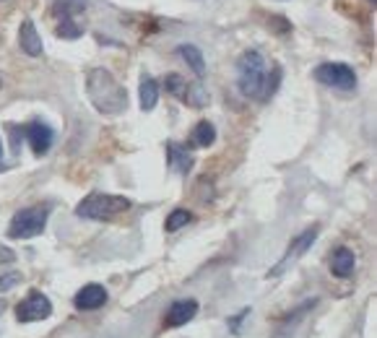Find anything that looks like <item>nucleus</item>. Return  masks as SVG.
<instances>
[{"instance_id": "nucleus-1", "label": "nucleus", "mask_w": 377, "mask_h": 338, "mask_svg": "<svg viewBox=\"0 0 377 338\" xmlns=\"http://www.w3.org/2000/svg\"><path fill=\"white\" fill-rule=\"evenodd\" d=\"M86 97L101 115H120L128 107V92L107 68H92L86 76Z\"/></svg>"}, {"instance_id": "nucleus-2", "label": "nucleus", "mask_w": 377, "mask_h": 338, "mask_svg": "<svg viewBox=\"0 0 377 338\" xmlns=\"http://www.w3.org/2000/svg\"><path fill=\"white\" fill-rule=\"evenodd\" d=\"M237 86L239 92H242V97H248V99H268L273 94L276 83H271L266 57L260 55L258 50H248V52L239 55Z\"/></svg>"}, {"instance_id": "nucleus-3", "label": "nucleus", "mask_w": 377, "mask_h": 338, "mask_svg": "<svg viewBox=\"0 0 377 338\" xmlns=\"http://www.w3.org/2000/svg\"><path fill=\"white\" fill-rule=\"evenodd\" d=\"M130 211V201L125 195H112V192H92L76 206V216L89 221H112L120 213Z\"/></svg>"}, {"instance_id": "nucleus-4", "label": "nucleus", "mask_w": 377, "mask_h": 338, "mask_svg": "<svg viewBox=\"0 0 377 338\" xmlns=\"http://www.w3.org/2000/svg\"><path fill=\"white\" fill-rule=\"evenodd\" d=\"M50 219V206H29L13 213L8 224V237L10 239H31L42 234Z\"/></svg>"}, {"instance_id": "nucleus-5", "label": "nucleus", "mask_w": 377, "mask_h": 338, "mask_svg": "<svg viewBox=\"0 0 377 338\" xmlns=\"http://www.w3.org/2000/svg\"><path fill=\"white\" fill-rule=\"evenodd\" d=\"M315 81L341 92H354L357 89V73L346 63H322L315 68Z\"/></svg>"}, {"instance_id": "nucleus-6", "label": "nucleus", "mask_w": 377, "mask_h": 338, "mask_svg": "<svg viewBox=\"0 0 377 338\" xmlns=\"http://www.w3.org/2000/svg\"><path fill=\"white\" fill-rule=\"evenodd\" d=\"M52 315V302L47 300L42 292H29L27 300L19 302L16 307V320L19 323H39Z\"/></svg>"}, {"instance_id": "nucleus-7", "label": "nucleus", "mask_w": 377, "mask_h": 338, "mask_svg": "<svg viewBox=\"0 0 377 338\" xmlns=\"http://www.w3.org/2000/svg\"><path fill=\"white\" fill-rule=\"evenodd\" d=\"M315 237H318V227H313V229H307V232H302V234H299V237H297L294 242L289 245L286 255L281 258V260H278L276 268H273V271H268V279H271V276H281V274H284L286 268H289V263H294L297 258L304 255V253L310 250V245L315 242Z\"/></svg>"}, {"instance_id": "nucleus-8", "label": "nucleus", "mask_w": 377, "mask_h": 338, "mask_svg": "<svg viewBox=\"0 0 377 338\" xmlns=\"http://www.w3.org/2000/svg\"><path fill=\"white\" fill-rule=\"evenodd\" d=\"M24 133H27V141L29 146H31V151L37 156H45L50 148H52V141H55V130L50 128L47 122H42V120H34V122H29L27 128H24Z\"/></svg>"}, {"instance_id": "nucleus-9", "label": "nucleus", "mask_w": 377, "mask_h": 338, "mask_svg": "<svg viewBox=\"0 0 377 338\" xmlns=\"http://www.w3.org/2000/svg\"><path fill=\"white\" fill-rule=\"evenodd\" d=\"M104 302H107V289L101 286V283H86L83 289H78V294L73 297V304L78 310H99L104 307Z\"/></svg>"}, {"instance_id": "nucleus-10", "label": "nucleus", "mask_w": 377, "mask_h": 338, "mask_svg": "<svg viewBox=\"0 0 377 338\" xmlns=\"http://www.w3.org/2000/svg\"><path fill=\"white\" fill-rule=\"evenodd\" d=\"M198 315V302L195 300H177L164 315V328H180L185 323Z\"/></svg>"}, {"instance_id": "nucleus-11", "label": "nucleus", "mask_w": 377, "mask_h": 338, "mask_svg": "<svg viewBox=\"0 0 377 338\" xmlns=\"http://www.w3.org/2000/svg\"><path fill=\"white\" fill-rule=\"evenodd\" d=\"M19 45L21 50L27 52L29 57H39L45 52V45H42V37H39L37 27L31 24V21H21V29H19Z\"/></svg>"}, {"instance_id": "nucleus-12", "label": "nucleus", "mask_w": 377, "mask_h": 338, "mask_svg": "<svg viewBox=\"0 0 377 338\" xmlns=\"http://www.w3.org/2000/svg\"><path fill=\"white\" fill-rule=\"evenodd\" d=\"M357 268V258L351 253L349 247H336L331 253V274L336 279H349Z\"/></svg>"}, {"instance_id": "nucleus-13", "label": "nucleus", "mask_w": 377, "mask_h": 338, "mask_svg": "<svg viewBox=\"0 0 377 338\" xmlns=\"http://www.w3.org/2000/svg\"><path fill=\"white\" fill-rule=\"evenodd\" d=\"M13 263H16L13 250H8V247H0V292H8V289H13V286L21 281L19 271L8 268V265H13Z\"/></svg>"}, {"instance_id": "nucleus-14", "label": "nucleus", "mask_w": 377, "mask_h": 338, "mask_svg": "<svg viewBox=\"0 0 377 338\" xmlns=\"http://www.w3.org/2000/svg\"><path fill=\"white\" fill-rule=\"evenodd\" d=\"M138 99H141V110L151 112L157 107L159 101V83L151 78V76H143L141 78V89H138Z\"/></svg>"}, {"instance_id": "nucleus-15", "label": "nucleus", "mask_w": 377, "mask_h": 338, "mask_svg": "<svg viewBox=\"0 0 377 338\" xmlns=\"http://www.w3.org/2000/svg\"><path fill=\"white\" fill-rule=\"evenodd\" d=\"M166 154H169V164L175 167L180 174H187L193 169V156L187 154V148L180 146V143H169L166 146Z\"/></svg>"}, {"instance_id": "nucleus-16", "label": "nucleus", "mask_w": 377, "mask_h": 338, "mask_svg": "<svg viewBox=\"0 0 377 338\" xmlns=\"http://www.w3.org/2000/svg\"><path fill=\"white\" fill-rule=\"evenodd\" d=\"M177 50H180V57L187 63V68H190L198 78H201V76H206V60H203V52L198 50V47H195V45H180Z\"/></svg>"}, {"instance_id": "nucleus-17", "label": "nucleus", "mask_w": 377, "mask_h": 338, "mask_svg": "<svg viewBox=\"0 0 377 338\" xmlns=\"http://www.w3.org/2000/svg\"><path fill=\"white\" fill-rule=\"evenodd\" d=\"M216 141V128H213L208 120H201L190 133V143L198 148H208Z\"/></svg>"}, {"instance_id": "nucleus-18", "label": "nucleus", "mask_w": 377, "mask_h": 338, "mask_svg": "<svg viewBox=\"0 0 377 338\" xmlns=\"http://www.w3.org/2000/svg\"><path fill=\"white\" fill-rule=\"evenodd\" d=\"M164 86H166V92L172 94V97H177L180 101H185V97H187V89H190V83L185 81L183 76H177V73L166 76Z\"/></svg>"}, {"instance_id": "nucleus-19", "label": "nucleus", "mask_w": 377, "mask_h": 338, "mask_svg": "<svg viewBox=\"0 0 377 338\" xmlns=\"http://www.w3.org/2000/svg\"><path fill=\"white\" fill-rule=\"evenodd\" d=\"M193 221V213L185 209H175L169 216H166V232H177V229H183L185 224H190Z\"/></svg>"}, {"instance_id": "nucleus-20", "label": "nucleus", "mask_w": 377, "mask_h": 338, "mask_svg": "<svg viewBox=\"0 0 377 338\" xmlns=\"http://www.w3.org/2000/svg\"><path fill=\"white\" fill-rule=\"evenodd\" d=\"M57 37L78 39V37H81V29H78V24H76L71 16H63V19H60V24H57Z\"/></svg>"}, {"instance_id": "nucleus-21", "label": "nucleus", "mask_w": 377, "mask_h": 338, "mask_svg": "<svg viewBox=\"0 0 377 338\" xmlns=\"http://www.w3.org/2000/svg\"><path fill=\"white\" fill-rule=\"evenodd\" d=\"M206 101H208V94L203 92L201 83H190L187 97H185V104H190V107H206Z\"/></svg>"}, {"instance_id": "nucleus-22", "label": "nucleus", "mask_w": 377, "mask_h": 338, "mask_svg": "<svg viewBox=\"0 0 377 338\" xmlns=\"http://www.w3.org/2000/svg\"><path fill=\"white\" fill-rule=\"evenodd\" d=\"M0 159H3V141H0Z\"/></svg>"}, {"instance_id": "nucleus-23", "label": "nucleus", "mask_w": 377, "mask_h": 338, "mask_svg": "<svg viewBox=\"0 0 377 338\" xmlns=\"http://www.w3.org/2000/svg\"><path fill=\"white\" fill-rule=\"evenodd\" d=\"M0 312H3V304H0Z\"/></svg>"}, {"instance_id": "nucleus-24", "label": "nucleus", "mask_w": 377, "mask_h": 338, "mask_svg": "<svg viewBox=\"0 0 377 338\" xmlns=\"http://www.w3.org/2000/svg\"><path fill=\"white\" fill-rule=\"evenodd\" d=\"M0 86H3V78H0Z\"/></svg>"}, {"instance_id": "nucleus-25", "label": "nucleus", "mask_w": 377, "mask_h": 338, "mask_svg": "<svg viewBox=\"0 0 377 338\" xmlns=\"http://www.w3.org/2000/svg\"><path fill=\"white\" fill-rule=\"evenodd\" d=\"M369 3H375V0H369Z\"/></svg>"}]
</instances>
